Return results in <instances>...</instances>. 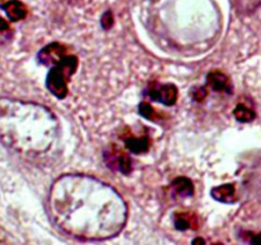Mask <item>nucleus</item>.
Returning <instances> with one entry per match:
<instances>
[{
	"mask_svg": "<svg viewBox=\"0 0 261 245\" xmlns=\"http://www.w3.org/2000/svg\"><path fill=\"white\" fill-rule=\"evenodd\" d=\"M68 77L59 66H53L50 73L47 74L46 84L51 93L58 99H64L68 94Z\"/></svg>",
	"mask_w": 261,
	"mask_h": 245,
	"instance_id": "4",
	"label": "nucleus"
},
{
	"mask_svg": "<svg viewBox=\"0 0 261 245\" xmlns=\"http://www.w3.org/2000/svg\"><path fill=\"white\" fill-rule=\"evenodd\" d=\"M250 241H251L252 244H261V234L252 235L251 239H250Z\"/></svg>",
	"mask_w": 261,
	"mask_h": 245,
	"instance_id": "20",
	"label": "nucleus"
},
{
	"mask_svg": "<svg viewBox=\"0 0 261 245\" xmlns=\"http://www.w3.org/2000/svg\"><path fill=\"white\" fill-rule=\"evenodd\" d=\"M101 24L105 30H109V28L112 27L114 24V15L110 10H107L103 15H102V19H101Z\"/></svg>",
	"mask_w": 261,
	"mask_h": 245,
	"instance_id": "17",
	"label": "nucleus"
},
{
	"mask_svg": "<svg viewBox=\"0 0 261 245\" xmlns=\"http://www.w3.org/2000/svg\"><path fill=\"white\" fill-rule=\"evenodd\" d=\"M59 135L55 115L42 105L0 99V139L12 150L38 155L50 150Z\"/></svg>",
	"mask_w": 261,
	"mask_h": 245,
	"instance_id": "2",
	"label": "nucleus"
},
{
	"mask_svg": "<svg viewBox=\"0 0 261 245\" xmlns=\"http://www.w3.org/2000/svg\"><path fill=\"white\" fill-rule=\"evenodd\" d=\"M48 213L69 236L97 241L116 236L124 229L127 207L105 181L83 174H66L51 186Z\"/></svg>",
	"mask_w": 261,
	"mask_h": 245,
	"instance_id": "1",
	"label": "nucleus"
},
{
	"mask_svg": "<svg viewBox=\"0 0 261 245\" xmlns=\"http://www.w3.org/2000/svg\"><path fill=\"white\" fill-rule=\"evenodd\" d=\"M125 145L133 153H144L150 148V139L148 137H130L125 139Z\"/></svg>",
	"mask_w": 261,
	"mask_h": 245,
	"instance_id": "11",
	"label": "nucleus"
},
{
	"mask_svg": "<svg viewBox=\"0 0 261 245\" xmlns=\"http://www.w3.org/2000/svg\"><path fill=\"white\" fill-rule=\"evenodd\" d=\"M205 97H206V89L203 88V87H200V88H198L195 92H194V99H195L196 101H203Z\"/></svg>",
	"mask_w": 261,
	"mask_h": 245,
	"instance_id": "19",
	"label": "nucleus"
},
{
	"mask_svg": "<svg viewBox=\"0 0 261 245\" xmlns=\"http://www.w3.org/2000/svg\"><path fill=\"white\" fill-rule=\"evenodd\" d=\"M3 241H4V239H3L2 235H0V242H3Z\"/></svg>",
	"mask_w": 261,
	"mask_h": 245,
	"instance_id": "21",
	"label": "nucleus"
},
{
	"mask_svg": "<svg viewBox=\"0 0 261 245\" xmlns=\"http://www.w3.org/2000/svg\"><path fill=\"white\" fill-rule=\"evenodd\" d=\"M206 83L208 86L211 87L213 91L217 92H222V91H226L227 87H228L229 81L227 78V76L224 73L219 70H214L211 71L206 77Z\"/></svg>",
	"mask_w": 261,
	"mask_h": 245,
	"instance_id": "10",
	"label": "nucleus"
},
{
	"mask_svg": "<svg viewBox=\"0 0 261 245\" xmlns=\"http://www.w3.org/2000/svg\"><path fill=\"white\" fill-rule=\"evenodd\" d=\"M148 96L154 101H160L162 104L171 106L177 101V88L173 84H163V86H157L153 84L147 92Z\"/></svg>",
	"mask_w": 261,
	"mask_h": 245,
	"instance_id": "6",
	"label": "nucleus"
},
{
	"mask_svg": "<svg viewBox=\"0 0 261 245\" xmlns=\"http://www.w3.org/2000/svg\"><path fill=\"white\" fill-rule=\"evenodd\" d=\"M56 66H59V68L65 73V76L68 77V78H70V77L75 73L76 68H78V59H76V56L68 54V55L64 56L63 60H61Z\"/></svg>",
	"mask_w": 261,
	"mask_h": 245,
	"instance_id": "14",
	"label": "nucleus"
},
{
	"mask_svg": "<svg viewBox=\"0 0 261 245\" xmlns=\"http://www.w3.org/2000/svg\"><path fill=\"white\" fill-rule=\"evenodd\" d=\"M140 115L144 117H147L148 120H155L157 119V112L153 109L152 105H149L148 102H142L139 106Z\"/></svg>",
	"mask_w": 261,
	"mask_h": 245,
	"instance_id": "16",
	"label": "nucleus"
},
{
	"mask_svg": "<svg viewBox=\"0 0 261 245\" xmlns=\"http://www.w3.org/2000/svg\"><path fill=\"white\" fill-rule=\"evenodd\" d=\"M105 161L112 170L120 171L126 175L132 171V160L124 151L119 150L116 145H112L105 151Z\"/></svg>",
	"mask_w": 261,
	"mask_h": 245,
	"instance_id": "3",
	"label": "nucleus"
},
{
	"mask_svg": "<svg viewBox=\"0 0 261 245\" xmlns=\"http://www.w3.org/2000/svg\"><path fill=\"white\" fill-rule=\"evenodd\" d=\"M68 48L64 46L63 43L53 42L43 47L42 50L38 53V60L47 66H56L65 55H68Z\"/></svg>",
	"mask_w": 261,
	"mask_h": 245,
	"instance_id": "5",
	"label": "nucleus"
},
{
	"mask_svg": "<svg viewBox=\"0 0 261 245\" xmlns=\"http://www.w3.org/2000/svg\"><path fill=\"white\" fill-rule=\"evenodd\" d=\"M172 190L178 197H191L194 194L193 181L188 178H177L172 181Z\"/></svg>",
	"mask_w": 261,
	"mask_h": 245,
	"instance_id": "12",
	"label": "nucleus"
},
{
	"mask_svg": "<svg viewBox=\"0 0 261 245\" xmlns=\"http://www.w3.org/2000/svg\"><path fill=\"white\" fill-rule=\"evenodd\" d=\"M233 115L234 117L241 122H249L255 119L254 110L249 109V107L245 106V105H237L236 109H234L233 111Z\"/></svg>",
	"mask_w": 261,
	"mask_h": 245,
	"instance_id": "15",
	"label": "nucleus"
},
{
	"mask_svg": "<svg viewBox=\"0 0 261 245\" xmlns=\"http://www.w3.org/2000/svg\"><path fill=\"white\" fill-rule=\"evenodd\" d=\"M2 8L5 10L8 18L13 22L24 19L25 15H27V7L19 0H9V2L4 3Z\"/></svg>",
	"mask_w": 261,
	"mask_h": 245,
	"instance_id": "7",
	"label": "nucleus"
},
{
	"mask_svg": "<svg viewBox=\"0 0 261 245\" xmlns=\"http://www.w3.org/2000/svg\"><path fill=\"white\" fill-rule=\"evenodd\" d=\"M173 222H175V227L177 230H189L199 229V218L196 214L189 213V212H178L173 217Z\"/></svg>",
	"mask_w": 261,
	"mask_h": 245,
	"instance_id": "8",
	"label": "nucleus"
},
{
	"mask_svg": "<svg viewBox=\"0 0 261 245\" xmlns=\"http://www.w3.org/2000/svg\"><path fill=\"white\" fill-rule=\"evenodd\" d=\"M212 197L222 203H232L236 201V188L233 184H224L212 189Z\"/></svg>",
	"mask_w": 261,
	"mask_h": 245,
	"instance_id": "9",
	"label": "nucleus"
},
{
	"mask_svg": "<svg viewBox=\"0 0 261 245\" xmlns=\"http://www.w3.org/2000/svg\"><path fill=\"white\" fill-rule=\"evenodd\" d=\"M10 27H9V24H8V22L7 20H4L3 19V18H0V37H4V38H7V37H9L10 36Z\"/></svg>",
	"mask_w": 261,
	"mask_h": 245,
	"instance_id": "18",
	"label": "nucleus"
},
{
	"mask_svg": "<svg viewBox=\"0 0 261 245\" xmlns=\"http://www.w3.org/2000/svg\"><path fill=\"white\" fill-rule=\"evenodd\" d=\"M237 14L250 15L261 7V0H233Z\"/></svg>",
	"mask_w": 261,
	"mask_h": 245,
	"instance_id": "13",
	"label": "nucleus"
}]
</instances>
